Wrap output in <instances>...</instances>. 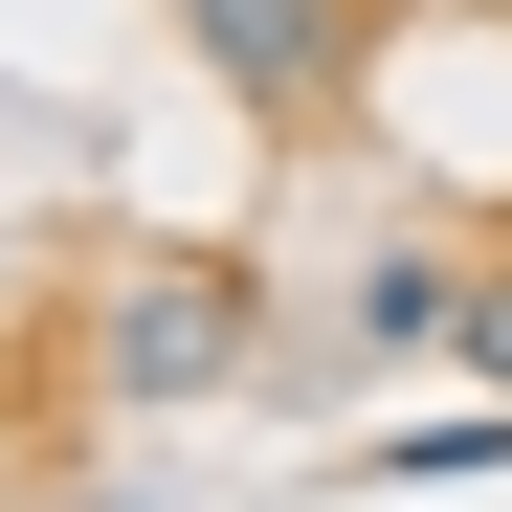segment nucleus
Masks as SVG:
<instances>
[{"mask_svg": "<svg viewBox=\"0 0 512 512\" xmlns=\"http://www.w3.org/2000/svg\"><path fill=\"white\" fill-rule=\"evenodd\" d=\"M245 357H268V312H245V268H201V245L112 268V312H90V379L112 401H223Z\"/></svg>", "mask_w": 512, "mask_h": 512, "instance_id": "1", "label": "nucleus"}, {"mask_svg": "<svg viewBox=\"0 0 512 512\" xmlns=\"http://www.w3.org/2000/svg\"><path fill=\"white\" fill-rule=\"evenodd\" d=\"M446 312H468V268H446V245H379V268H357V357H423Z\"/></svg>", "mask_w": 512, "mask_h": 512, "instance_id": "3", "label": "nucleus"}, {"mask_svg": "<svg viewBox=\"0 0 512 512\" xmlns=\"http://www.w3.org/2000/svg\"><path fill=\"white\" fill-rule=\"evenodd\" d=\"M179 45L223 67V112L334 134V90H357V45H379V0H179Z\"/></svg>", "mask_w": 512, "mask_h": 512, "instance_id": "2", "label": "nucleus"}, {"mask_svg": "<svg viewBox=\"0 0 512 512\" xmlns=\"http://www.w3.org/2000/svg\"><path fill=\"white\" fill-rule=\"evenodd\" d=\"M446 334H468V379L512 401V268H468V312H446Z\"/></svg>", "mask_w": 512, "mask_h": 512, "instance_id": "4", "label": "nucleus"}]
</instances>
